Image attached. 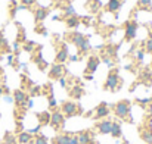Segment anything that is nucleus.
<instances>
[{
    "label": "nucleus",
    "instance_id": "nucleus-34",
    "mask_svg": "<svg viewBox=\"0 0 152 144\" xmlns=\"http://www.w3.org/2000/svg\"><path fill=\"white\" fill-rule=\"evenodd\" d=\"M151 3H152V0H139V1H137V4L142 6V7H146V6H149Z\"/></svg>",
    "mask_w": 152,
    "mask_h": 144
},
{
    "label": "nucleus",
    "instance_id": "nucleus-10",
    "mask_svg": "<svg viewBox=\"0 0 152 144\" xmlns=\"http://www.w3.org/2000/svg\"><path fill=\"white\" fill-rule=\"evenodd\" d=\"M111 128H112V121H109V119H101V122H98L96 124V130H98V132L101 134V135H108V134H111Z\"/></svg>",
    "mask_w": 152,
    "mask_h": 144
},
{
    "label": "nucleus",
    "instance_id": "nucleus-8",
    "mask_svg": "<svg viewBox=\"0 0 152 144\" xmlns=\"http://www.w3.org/2000/svg\"><path fill=\"white\" fill-rule=\"evenodd\" d=\"M99 65H101V59L98 57V56H90L89 59H87V65H86V74H89V75H93L95 72H96V69L99 68Z\"/></svg>",
    "mask_w": 152,
    "mask_h": 144
},
{
    "label": "nucleus",
    "instance_id": "nucleus-35",
    "mask_svg": "<svg viewBox=\"0 0 152 144\" xmlns=\"http://www.w3.org/2000/svg\"><path fill=\"white\" fill-rule=\"evenodd\" d=\"M145 48H146V51L148 53H152V37L146 41V44H145Z\"/></svg>",
    "mask_w": 152,
    "mask_h": 144
},
{
    "label": "nucleus",
    "instance_id": "nucleus-17",
    "mask_svg": "<svg viewBox=\"0 0 152 144\" xmlns=\"http://www.w3.org/2000/svg\"><path fill=\"white\" fill-rule=\"evenodd\" d=\"M33 62H34V63H36V65L39 66V69H40V71H45V69H46V68L49 66V63H48V62H46V60L43 59V54H42L40 48H39L37 54H36V56L33 57Z\"/></svg>",
    "mask_w": 152,
    "mask_h": 144
},
{
    "label": "nucleus",
    "instance_id": "nucleus-11",
    "mask_svg": "<svg viewBox=\"0 0 152 144\" xmlns=\"http://www.w3.org/2000/svg\"><path fill=\"white\" fill-rule=\"evenodd\" d=\"M64 72H65V66L62 63H55L49 71V78L50 80H59L64 77Z\"/></svg>",
    "mask_w": 152,
    "mask_h": 144
},
{
    "label": "nucleus",
    "instance_id": "nucleus-33",
    "mask_svg": "<svg viewBox=\"0 0 152 144\" xmlns=\"http://www.w3.org/2000/svg\"><path fill=\"white\" fill-rule=\"evenodd\" d=\"M36 31H37L39 34H42V35H46V34H48V30H46L45 27H42V25H37Z\"/></svg>",
    "mask_w": 152,
    "mask_h": 144
},
{
    "label": "nucleus",
    "instance_id": "nucleus-39",
    "mask_svg": "<svg viewBox=\"0 0 152 144\" xmlns=\"http://www.w3.org/2000/svg\"><path fill=\"white\" fill-rule=\"evenodd\" d=\"M7 63L13 66V54H7Z\"/></svg>",
    "mask_w": 152,
    "mask_h": 144
},
{
    "label": "nucleus",
    "instance_id": "nucleus-18",
    "mask_svg": "<svg viewBox=\"0 0 152 144\" xmlns=\"http://www.w3.org/2000/svg\"><path fill=\"white\" fill-rule=\"evenodd\" d=\"M37 119H39V125L40 127H48L50 124V112H48V110L39 112L37 113Z\"/></svg>",
    "mask_w": 152,
    "mask_h": 144
},
{
    "label": "nucleus",
    "instance_id": "nucleus-7",
    "mask_svg": "<svg viewBox=\"0 0 152 144\" xmlns=\"http://www.w3.org/2000/svg\"><path fill=\"white\" fill-rule=\"evenodd\" d=\"M28 100H30V97L25 91H22V90H15L13 91V101L18 107H27Z\"/></svg>",
    "mask_w": 152,
    "mask_h": 144
},
{
    "label": "nucleus",
    "instance_id": "nucleus-38",
    "mask_svg": "<svg viewBox=\"0 0 152 144\" xmlns=\"http://www.w3.org/2000/svg\"><path fill=\"white\" fill-rule=\"evenodd\" d=\"M68 60H69V62H77V60H78V56H77V54L68 56Z\"/></svg>",
    "mask_w": 152,
    "mask_h": 144
},
{
    "label": "nucleus",
    "instance_id": "nucleus-40",
    "mask_svg": "<svg viewBox=\"0 0 152 144\" xmlns=\"http://www.w3.org/2000/svg\"><path fill=\"white\" fill-rule=\"evenodd\" d=\"M59 84H61V87H65L66 85V80L62 77V78H59Z\"/></svg>",
    "mask_w": 152,
    "mask_h": 144
},
{
    "label": "nucleus",
    "instance_id": "nucleus-15",
    "mask_svg": "<svg viewBox=\"0 0 152 144\" xmlns=\"http://www.w3.org/2000/svg\"><path fill=\"white\" fill-rule=\"evenodd\" d=\"M16 140H18V144H30L33 143V134L30 131H21L18 132Z\"/></svg>",
    "mask_w": 152,
    "mask_h": 144
},
{
    "label": "nucleus",
    "instance_id": "nucleus-37",
    "mask_svg": "<svg viewBox=\"0 0 152 144\" xmlns=\"http://www.w3.org/2000/svg\"><path fill=\"white\" fill-rule=\"evenodd\" d=\"M31 94L33 96H37V94H40V87H34V88H31Z\"/></svg>",
    "mask_w": 152,
    "mask_h": 144
},
{
    "label": "nucleus",
    "instance_id": "nucleus-32",
    "mask_svg": "<svg viewBox=\"0 0 152 144\" xmlns=\"http://www.w3.org/2000/svg\"><path fill=\"white\" fill-rule=\"evenodd\" d=\"M19 1H21V4H22V6H27V7H30V6H33V4H34L37 0H19Z\"/></svg>",
    "mask_w": 152,
    "mask_h": 144
},
{
    "label": "nucleus",
    "instance_id": "nucleus-13",
    "mask_svg": "<svg viewBox=\"0 0 152 144\" xmlns=\"http://www.w3.org/2000/svg\"><path fill=\"white\" fill-rule=\"evenodd\" d=\"M68 56H69V53H68V47H66V44H65V43H62V44H61V48L56 51L55 62H56V63H64V62H66V60H68Z\"/></svg>",
    "mask_w": 152,
    "mask_h": 144
},
{
    "label": "nucleus",
    "instance_id": "nucleus-46",
    "mask_svg": "<svg viewBox=\"0 0 152 144\" xmlns=\"http://www.w3.org/2000/svg\"><path fill=\"white\" fill-rule=\"evenodd\" d=\"M151 66H152V63H151Z\"/></svg>",
    "mask_w": 152,
    "mask_h": 144
},
{
    "label": "nucleus",
    "instance_id": "nucleus-45",
    "mask_svg": "<svg viewBox=\"0 0 152 144\" xmlns=\"http://www.w3.org/2000/svg\"><path fill=\"white\" fill-rule=\"evenodd\" d=\"M3 93H4V91H3V88H1V87H0V96H1V94H3Z\"/></svg>",
    "mask_w": 152,
    "mask_h": 144
},
{
    "label": "nucleus",
    "instance_id": "nucleus-26",
    "mask_svg": "<svg viewBox=\"0 0 152 144\" xmlns=\"http://www.w3.org/2000/svg\"><path fill=\"white\" fill-rule=\"evenodd\" d=\"M34 48H36V43L34 41H25L24 46H22V50L27 51V53H33Z\"/></svg>",
    "mask_w": 152,
    "mask_h": 144
},
{
    "label": "nucleus",
    "instance_id": "nucleus-25",
    "mask_svg": "<svg viewBox=\"0 0 152 144\" xmlns=\"http://www.w3.org/2000/svg\"><path fill=\"white\" fill-rule=\"evenodd\" d=\"M33 144H49V138L45 135V134H36V137H34V141Z\"/></svg>",
    "mask_w": 152,
    "mask_h": 144
},
{
    "label": "nucleus",
    "instance_id": "nucleus-19",
    "mask_svg": "<svg viewBox=\"0 0 152 144\" xmlns=\"http://www.w3.org/2000/svg\"><path fill=\"white\" fill-rule=\"evenodd\" d=\"M121 6H123L121 0H109L108 4H106V10L111 12V13H115V12H118L121 9Z\"/></svg>",
    "mask_w": 152,
    "mask_h": 144
},
{
    "label": "nucleus",
    "instance_id": "nucleus-1",
    "mask_svg": "<svg viewBox=\"0 0 152 144\" xmlns=\"http://www.w3.org/2000/svg\"><path fill=\"white\" fill-rule=\"evenodd\" d=\"M69 41L78 48V53H81V54L83 53H87L90 50V41H89V38L84 34H81V33H77V31L71 33L69 34Z\"/></svg>",
    "mask_w": 152,
    "mask_h": 144
},
{
    "label": "nucleus",
    "instance_id": "nucleus-14",
    "mask_svg": "<svg viewBox=\"0 0 152 144\" xmlns=\"http://www.w3.org/2000/svg\"><path fill=\"white\" fill-rule=\"evenodd\" d=\"M72 132H66V134H59L56 137L52 138V144H71V138H72Z\"/></svg>",
    "mask_w": 152,
    "mask_h": 144
},
{
    "label": "nucleus",
    "instance_id": "nucleus-41",
    "mask_svg": "<svg viewBox=\"0 0 152 144\" xmlns=\"http://www.w3.org/2000/svg\"><path fill=\"white\" fill-rule=\"evenodd\" d=\"M146 110H148V115H149V116H151V118H152V101H151V103H149V104H148V107H146Z\"/></svg>",
    "mask_w": 152,
    "mask_h": 144
},
{
    "label": "nucleus",
    "instance_id": "nucleus-43",
    "mask_svg": "<svg viewBox=\"0 0 152 144\" xmlns=\"http://www.w3.org/2000/svg\"><path fill=\"white\" fill-rule=\"evenodd\" d=\"M137 59L139 60H143V50H139L137 51Z\"/></svg>",
    "mask_w": 152,
    "mask_h": 144
},
{
    "label": "nucleus",
    "instance_id": "nucleus-2",
    "mask_svg": "<svg viewBox=\"0 0 152 144\" xmlns=\"http://www.w3.org/2000/svg\"><path fill=\"white\" fill-rule=\"evenodd\" d=\"M112 110H114V113H115L117 118L126 119L130 115V112H132V101L130 100H120L118 103L114 104Z\"/></svg>",
    "mask_w": 152,
    "mask_h": 144
},
{
    "label": "nucleus",
    "instance_id": "nucleus-24",
    "mask_svg": "<svg viewBox=\"0 0 152 144\" xmlns=\"http://www.w3.org/2000/svg\"><path fill=\"white\" fill-rule=\"evenodd\" d=\"M3 143L4 144H18V140H16V135L12 134V132H6L4 137H3Z\"/></svg>",
    "mask_w": 152,
    "mask_h": 144
},
{
    "label": "nucleus",
    "instance_id": "nucleus-30",
    "mask_svg": "<svg viewBox=\"0 0 152 144\" xmlns=\"http://www.w3.org/2000/svg\"><path fill=\"white\" fill-rule=\"evenodd\" d=\"M3 48H4V50H10L9 46H7V40H6V38L3 37V34L0 33V50H3Z\"/></svg>",
    "mask_w": 152,
    "mask_h": 144
},
{
    "label": "nucleus",
    "instance_id": "nucleus-6",
    "mask_svg": "<svg viewBox=\"0 0 152 144\" xmlns=\"http://www.w3.org/2000/svg\"><path fill=\"white\" fill-rule=\"evenodd\" d=\"M50 125L53 130H56V131H59L61 128H64V125H65V116H64V113L61 112V110H55L53 113H50Z\"/></svg>",
    "mask_w": 152,
    "mask_h": 144
},
{
    "label": "nucleus",
    "instance_id": "nucleus-28",
    "mask_svg": "<svg viewBox=\"0 0 152 144\" xmlns=\"http://www.w3.org/2000/svg\"><path fill=\"white\" fill-rule=\"evenodd\" d=\"M19 27V25H18ZM16 41L18 43H25L27 41V37H25V31L22 27H19V33H18V37H16Z\"/></svg>",
    "mask_w": 152,
    "mask_h": 144
},
{
    "label": "nucleus",
    "instance_id": "nucleus-3",
    "mask_svg": "<svg viewBox=\"0 0 152 144\" xmlns=\"http://www.w3.org/2000/svg\"><path fill=\"white\" fill-rule=\"evenodd\" d=\"M61 112L64 113L65 118H72L75 115H81L83 109H81V106H78L74 101H64L61 106Z\"/></svg>",
    "mask_w": 152,
    "mask_h": 144
},
{
    "label": "nucleus",
    "instance_id": "nucleus-29",
    "mask_svg": "<svg viewBox=\"0 0 152 144\" xmlns=\"http://www.w3.org/2000/svg\"><path fill=\"white\" fill-rule=\"evenodd\" d=\"M77 13H75V9L69 4V6H66L65 7V18H69V16H75Z\"/></svg>",
    "mask_w": 152,
    "mask_h": 144
},
{
    "label": "nucleus",
    "instance_id": "nucleus-44",
    "mask_svg": "<svg viewBox=\"0 0 152 144\" xmlns=\"http://www.w3.org/2000/svg\"><path fill=\"white\" fill-rule=\"evenodd\" d=\"M4 100L7 101V103H10V101H13V97H9V96H4Z\"/></svg>",
    "mask_w": 152,
    "mask_h": 144
},
{
    "label": "nucleus",
    "instance_id": "nucleus-4",
    "mask_svg": "<svg viewBox=\"0 0 152 144\" xmlns=\"http://www.w3.org/2000/svg\"><path fill=\"white\" fill-rule=\"evenodd\" d=\"M120 82H121V80H120L118 71L117 69H111L109 74H108V77H106V81H105L103 88L105 90H109V91H115V90H118Z\"/></svg>",
    "mask_w": 152,
    "mask_h": 144
},
{
    "label": "nucleus",
    "instance_id": "nucleus-42",
    "mask_svg": "<svg viewBox=\"0 0 152 144\" xmlns=\"http://www.w3.org/2000/svg\"><path fill=\"white\" fill-rule=\"evenodd\" d=\"M12 47H13V50H15V51H16V53H18V51H19V43H18V41H15V43H13V46H12Z\"/></svg>",
    "mask_w": 152,
    "mask_h": 144
},
{
    "label": "nucleus",
    "instance_id": "nucleus-23",
    "mask_svg": "<svg viewBox=\"0 0 152 144\" xmlns=\"http://www.w3.org/2000/svg\"><path fill=\"white\" fill-rule=\"evenodd\" d=\"M84 94V90H83V87H80V85H74L72 88H71V91H69V96L72 97V98H81Z\"/></svg>",
    "mask_w": 152,
    "mask_h": 144
},
{
    "label": "nucleus",
    "instance_id": "nucleus-21",
    "mask_svg": "<svg viewBox=\"0 0 152 144\" xmlns=\"http://www.w3.org/2000/svg\"><path fill=\"white\" fill-rule=\"evenodd\" d=\"M101 7H102L101 0H89V1H87V9H89L92 13L99 12V9H101Z\"/></svg>",
    "mask_w": 152,
    "mask_h": 144
},
{
    "label": "nucleus",
    "instance_id": "nucleus-12",
    "mask_svg": "<svg viewBox=\"0 0 152 144\" xmlns=\"http://www.w3.org/2000/svg\"><path fill=\"white\" fill-rule=\"evenodd\" d=\"M111 113V110H109V106L103 101L101 103L96 109H95V119H98V121H101V119H105L108 115Z\"/></svg>",
    "mask_w": 152,
    "mask_h": 144
},
{
    "label": "nucleus",
    "instance_id": "nucleus-5",
    "mask_svg": "<svg viewBox=\"0 0 152 144\" xmlns=\"http://www.w3.org/2000/svg\"><path fill=\"white\" fill-rule=\"evenodd\" d=\"M137 22L134 19H130L124 24V40L126 41H132L136 38V34H137Z\"/></svg>",
    "mask_w": 152,
    "mask_h": 144
},
{
    "label": "nucleus",
    "instance_id": "nucleus-36",
    "mask_svg": "<svg viewBox=\"0 0 152 144\" xmlns=\"http://www.w3.org/2000/svg\"><path fill=\"white\" fill-rule=\"evenodd\" d=\"M151 101H152L151 98H137V103H140V104H143V106H145V104H149Z\"/></svg>",
    "mask_w": 152,
    "mask_h": 144
},
{
    "label": "nucleus",
    "instance_id": "nucleus-22",
    "mask_svg": "<svg viewBox=\"0 0 152 144\" xmlns=\"http://www.w3.org/2000/svg\"><path fill=\"white\" fill-rule=\"evenodd\" d=\"M80 18L75 15V16H69V18H66L65 19V24H66V27L68 28H77L78 25H80Z\"/></svg>",
    "mask_w": 152,
    "mask_h": 144
},
{
    "label": "nucleus",
    "instance_id": "nucleus-16",
    "mask_svg": "<svg viewBox=\"0 0 152 144\" xmlns=\"http://www.w3.org/2000/svg\"><path fill=\"white\" fill-rule=\"evenodd\" d=\"M48 15H49V9H48V7H37V9L34 10V21H36L37 24H40L42 21L46 19Z\"/></svg>",
    "mask_w": 152,
    "mask_h": 144
},
{
    "label": "nucleus",
    "instance_id": "nucleus-27",
    "mask_svg": "<svg viewBox=\"0 0 152 144\" xmlns=\"http://www.w3.org/2000/svg\"><path fill=\"white\" fill-rule=\"evenodd\" d=\"M140 137H142V140H143L145 143L152 144V131H143V132L140 134Z\"/></svg>",
    "mask_w": 152,
    "mask_h": 144
},
{
    "label": "nucleus",
    "instance_id": "nucleus-9",
    "mask_svg": "<svg viewBox=\"0 0 152 144\" xmlns=\"http://www.w3.org/2000/svg\"><path fill=\"white\" fill-rule=\"evenodd\" d=\"M93 137H95V132L90 131V130H84V131H80L77 132V138H78V144H93Z\"/></svg>",
    "mask_w": 152,
    "mask_h": 144
},
{
    "label": "nucleus",
    "instance_id": "nucleus-31",
    "mask_svg": "<svg viewBox=\"0 0 152 144\" xmlns=\"http://www.w3.org/2000/svg\"><path fill=\"white\" fill-rule=\"evenodd\" d=\"M56 104H58V103H56V98L53 97V94H50V96H49V107H50V109H55Z\"/></svg>",
    "mask_w": 152,
    "mask_h": 144
},
{
    "label": "nucleus",
    "instance_id": "nucleus-20",
    "mask_svg": "<svg viewBox=\"0 0 152 144\" xmlns=\"http://www.w3.org/2000/svg\"><path fill=\"white\" fill-rule=\"evenodd\" d=\"M111 135H112L114 138H121V137H123V130H121V125H120L118 122H112Z\"/></svg>",
    "mask_w": 152,
    "mask_h": 144
}]
</instances>
